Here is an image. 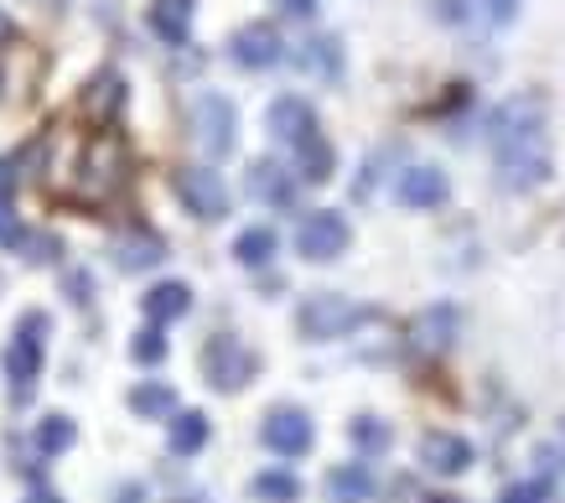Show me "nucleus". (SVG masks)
<instances>
[{"label":"nucleus","instance_id":"obj_1","mask_svg":"<svg viewBox=\"0 0 565 503\" xmlns=\"http://www.w3.org/2000/svg\"><path fill=\"white\" fill-rule=\"evenodd\" d=\"M125 177H130V156H125L119 136L104 130V136L78 141V151L68 156V167L48 182V192L63 197V203H73V208H104L110 197H119Z\"/></svg>","mask_w":565,"mask_h":503},{"label":"nucleus","instance_id":"obj_2","mask_svg":"<svg viewBox=\"0 0 565 503\" xmlns=\"http://www.w3.org/2000/svg\"><path fill=\"white\" fill-rule=\"evenodd\" d=\"M498 167H503V188H540L550 182V151H544L540 120L503 125L498 130Z\"/></svg>","mask_w":565,"mask_h":503},{"label":"nucleus","instance_id":"obj_3","mask_svg":"<svg viewBox=\"0 0 565 503\" xmlns=\"http://www.w3.org/2000/svg\"><path fill=\"white\" fill-rule=\"evenodd\" d=\"M48 333H52L48 312H26L22 322H16L11 343H5V379H11V389H16L22 400L31 395V384H37V374H42V359H48Z\"/></svg>","mask_w":565,"mask_h":503},{"label":"nucleus","instance_id":"obj_4","mask_svg":"<svg viewBox=\"0 0 565 503\" xmlns=\"http://www.w3.org/2000/svg\"><path fill=\"white\" fill-rule=\"evenodd\" d=\"M369 317H374L369 307H354L348 296H332V291H322V296L301 301V312H296V327H301L311 343H328V337H348L354 327H363Z\"/></svg>","mask_w":565,"mask_h":503},{"label":"nucleus","instance_id":"obj_5","mask_svg":"<svg viewBox=\"0 0 565 503\" xmlns=\"http://www.w3.org/2000/svg\"><path fill=\"white\" fill-rule=\"evenodd\" d=\"M255 353L239 343V337L218 333L203 343V374H208L213 389H223V395H234V389H244V384L255 379Z\"/></svg>","mask_w":565,"mask_h":503},{"label":"nucleus","instance_id":"obj_6","mask_svg":"<svg viewBox=\"0 0 565 503\" xmlns=\"http://www.w3.org/2000/svg\"><path fill=\"white\" fill-rule=\"evenodd\" d=\"M234 130H239V115L223 94L192 99V141L203 145L208 156H229L234 151Z\"/></svg>","mask_w":565,"mask_h":503},{"label":"nucleus","instance_id":"obj_7","mask_svg":"<svg viewBox=\"0 0 565 503\" xmlns=\"http://www.w3.org/2000/svg\"><path fill=\"white\" fill-rule=\"evenodd\" d=\"M348 240H354L348 218L332 214V208H317V214H307V218H301V229H296V249H301L307 260H317V265L337 260V255L348 249Z\"/></svg>","mask_w":565,"mask_h":503},{"label":"nucleus","instance_id":"obj_8","mask_svg":"<svg viewBox=\"0 0 565 503\" xmlns=\"http://www.w3.org/2000/svg\"><path fill=\"white\" fill-rule=\"evenodd\" d=\"M177 197H182L188 214L203 218V223L229 218V188H223V177L208 171V167H182L177 171Z\"/></svg>","mask_w":565,"mask_h":503},{"label":"nucleus","instance_id":"obj_9","mask_svg":"<svg viewBox=\"0 0 565 503\" xmlns=\"http://www.w3.org/2000/svg\"><path fill=\"white\" fill-rule=\"evenodd\" d=\"M259 436H265V447L275 456H307L311 441H317V431H311V415H301V410H270L265 415V426H259Z\"/></svg>","mask_w":565,"mask_h":503},{"label":"nucleus","instance_id":"obj_10","mask_svg":"<svg viewBox=\"0 0 565 503\" xmlns=\"http://www.w3.org/2000/svg\"><path fill=\"white\" fill-rule=\"evenodd\" d=\"M229 57H234L239 68H275L285 52H281V31L270 22H249L234 31V42H229Z\"/></svg>","mask_w":565,"mask_h":503},{"label":"nucleus","instance_id":"obj_11","mask_svg":"<svg viewBox=\"0 0 565 503\" xmlns=\"http://www.w3.org/2000/svg\"><path fill=\"white\" fill-rule=\"evenodd\" d=\"M265 125H270V136L285 145H301L317 136V115H311V104L307 99H296V94H285L270 104V115H265Z\"/></svg>","mask_w":565,"mask_h":503},{"label":"nucleus","instance_id":"obj_12","mask_svg":"<svg viewBox=\"0 0 565 503\" xmlns=\"http://www.w3.org/2000/svg\"><path fill=\"white\" fill-rule=\"evenodd\" d=\"M421 462L431 473H441V478H457V473L472 467V447L451 431H431V436H421Z\"/></svg>","mask_w":565,"mask_h":503},{"label":"nucleus","instance_id":"obj_13","mask_svg":"<svg viewBox=\"0 0 565 503\" xmlns=\"http://www.w3.org/2000/svg\"><path fill=\"white\" fill-rule=\"evenodd\" d=\"M249 197L255 203H270V208H291L296 203V177L281 162H255L249 167Z\"/></svg>","mask_w":565,"mask_h":503},{"label":"nucleus","instance_id":"obj_14","mask_svg":"<svg viewBox=\"0 0 565 503\" xmlns=\"http://www.w3.org/2000/svg\"><path fill=\"white\" fill-rule=\"evenodd\" d=\"M447 177L436 167H410L400 177V188H395V197H400L405 208H441L447 203Z\"/></svg>","mask_w":565,"mask_h":503},{"label":"nucleus","instance_id":"obj_15","mask_svg":"<svg viewBox=\"0 0 565 503\" xmlns=\"http://www.w3.org/2000/svg\"><path fill=\"white\" fill-rule=\"evenodd\" d=\"M145 317H151V327H166V322H177V317L192 312V291L182 281H162V286H151L141 296Z\"/></svg>","mask_w":565,"mask_h":503},{"label":"nucleus","instance_id":"obj_16","mask_svg":"<svg viewBox=\"0 0 565 503\" xmlns=\"http://www.w3.org/2000/svg\"><path fill=\"white\" fill-rule=\"evenodd\" d=\"M151 31H156L162 42H171V48H182L192 31V5L188 0H156V5H151Z\"/></svg>","mask_w":565,"mask_h":503},{"label":"nucleus","instance_id":"obj_17","mask_svg":"<svg viewBox=\"0 0 565 503\" xmlns=\"http://www.w3.org/2000/svg\"><path fill=\"white\" fill-rule=\"evenodd\" d=\"M328 493H332V503H369L374 478H369L363 462H348V467H332L328 473Z\"/></svg>","mask_w":565,"mask_h":503},{"label":"nucleus","instance_id":"obj_18","mask_svg":"<svg viewBox=\"0 0 565 503\" xmlns=\"http://www.w3.org/2000/svg\"><path fill=\"white\" fill-rule=\"evenodd\" d=\"M119 104H125V78H119V73H99L94 83L84 89V109H89L94 120H115Z\"/></svg>","mask_w":565,"mask_h":503},{"label":"nucleus","instance_id":"obj_19","mask_svg":"<svg viewBox=\"0 0 565 503\" xmlns=\"http://www.w3.org/2000/svg\"><path fill=\"white\" fill-rule=\"evenodd\" d=\"M296 68L311 73V78H337V73H343V48H337L332 37H311V42H301V52H296Z\"/></svg>","mask_w":565,"mask_h":503},{"label":"nucleus","instance_id":"obj_20","mask_svg":"<svg viewBox=\"0 0 565 503\" xmlns=\"http://www.w3.org/2000/svg\"><path fill=\"white\" fill-rule=\"evenodd\" d=\"M166 441H171L177 456L203 452V447H208V415H203V410H182V415L171 421V436H166Z\"/></svg>","mask_w":565,"mask_h":503},{"label":"nucleus","instance_id":"obj_21","mask_svg":"<svg viewBox=\"0 0 565 503\" xmlns=\"http://www.w3.org/2000/svg\"><path fill=\"white\" fill-rule=\"evenodd\" d=\"M234 260L239 265H249V270H259V265H270L275 260V234L259 223V229H244L234 240Z\"/></svg>","mask_w":565,"mask_h":503},{"label":"nucleus","instance_id":"obj_22","mask_svg":"<svg viewBox=\"0 0 565 503\" xmlns=\"http://www.w3.org/2000/svg\"><path fill=\"white\" fill-rule=\"evenodd\" d=\"M162 240L156 234H136V240H125L115 249V265L119 270H151V265H162Z\"/></svg>","mask_w":565,"mask_h":503},{"label":"nucleus","instance_id":"obj_23","mask_svg":"<svg viewBox=\"0 0 565 503\" xmlns=\"http://www.w3.org/2000/svg\"><path fill=\"white\" fill-rule=\"evenodd\" d=\"M78 441V426H73L68 415H48L42 426H37V452L42 456H63Z\"/></svg>","mask_w":565,"mask_h":503},{"label":"nucleus","instance_id":"obj_24","mask_svg":"<svg viewBox=\"0 0 565 503\" xmlns=\"http://www.w3.org/2000/svg\"><path fill=\"white\" fill-rule=\"evenodd\" d=\"M296 156H301V177L307 182H328L332 177V145L322 136H311V141L296 145Z\"/></svg>","mask_w":565,"mask_h":503},{"label":"nucleus","instance_id":"obj_25","mask_svg":"<svg viewBox=\"0 0 565 503\" xmlns=\"http://www.w3.org/2000/svg\"><path fill=\"white\" fill-rule=\"evenodd\" d=\"M249 488H255L259 503H296L301 499V482L291 478V473H259Z\"/></svg>","mask_w":565,"mask_h":503},{"label":"nucleus","instance_id":"obj_26","mask_svg":"<svg viewBox=\"0 0 565 503\" xmlns=\"http://www.w3.org/2000/svg\"><path fill=\"white\" fill-rule=\"evenodd\" d=\"M171 405H177L171 384H136L130 389V410L136 415H171Z\"/></svg>","mask_w":565,"mask_h":503},{"label":"nucleus","instance_id":"obj_27","mask_svg":"<svg viewBox=\"0 0 565 503\" xmlns=\"http://www.w3.org/2000/svg\"><path fill=\"white\" fill-rule=\"evenodd\" d=\"M348 436H354V447L363 456H378L384 447H389V426H384V421H374V415H358L354 426H348Z\"/></svg>","mask_w":565,"mask_h":503},{"label":"nucleus","instance_id":"obj_28","mask_svg":"<svg viewBox=\"0 0 565 503\" xmlns=\"http://www.w3.org/2000/svg\"><path fill=\"white\" fill-rule=\"evenodd\" d=\"M130 359L136 363H162L166 359V337H162V327H145L136 343H130Z\"/></svg>","mask_w":565,"mask_h":503},{"label":"nucleus","instance_id":"obj_29","mask_svg":"<svg viewBox=\"0 0 565 503\" xmlns=\"http://www.w3.org/2000/svg\"><path fill=\"white\" fill-rule=\"evenodd\" d=\"M477 5H483V16L493 26H509L518 16V0H477Z\"/></svg>","mask_w":565,"mask_h":503},{"label":"nucleus","instance_id":"obj_30","mask_svg":"<svg viewBox=\"0 0 565 503\" xmlns=\"http://www.w3.org/2000/svg\"><path fill=\"white\" fill-rule=\"evenodd\" d=\"M26 240V229H22V218L11 214L5 203H0V244H22Z\"/></svg>","mask_w":565,"mask_h":503},{"label":"nucleus","instance_id":"obj_31","mask_svg":"<svg viewBox=\"0 0 565 503\" xmlns=\"http://www.w3.org/2000/svg\"><path fill=\"white\" fill-rule=\"evenodd\" d=\"M550 493H544V482H518V488H509L503 493V503H544Z\"/></svg>","mask_w":565,"mask_h":503},{"label":"nucleus","instance_id":"obj_32","mask_svg":"<svg viewBox=\"0 0 565 503\" xmlns=\"http://www.w3.org/2000/svg\"><path fill=\"white\" fill-rule=\"evenodd\" d=\"M11 188H16V167L0 162V203H11Z\"/></svg>","mask_w":565,"mask_h":503},{"label":"nucleus","instance_id":"obj_33","mask_svg":"<svg viewBox=\"0 0 565 503\" xmlns=\"http://www.w3.org/2000/svg\"><path fill=\"white\" fill-rule=\"evenodd\" d=\"M281 11H285V16H311V11H317V0H281Z\"/></svg>","mask_w":565,"mask_h":503},{"label":"nucleus","instance_id":"obj_34","mask_svg":"<svg viewBox=\"0 0 565 503\" xmlns=\"http://www.w3.org/2000/svg\"><path fill=\"white\" fill-rule=\"evenodd\" d=\"M68 291L73 301H89V275H68Z\"/></svg>","mask_w":565,"mask_h":503},{"label":"nucleus","instance_id":"obj_35","mask_svg":"<svg viewBox=\"0 0 565 503\" xmlns=\"http://www.w3.org/2000/svg\"><path fill=\"white\" fill-rule=\"evenodd\" d=\"M26 503H63V499H57V493H48V488H31V499H26Z\"/></svg>","mask_w":565,"mask_h":503},{"label":"nucleus","instance_id":"obj_36","mask_svg":"<svg viewBox=\"0 0 565 503\" xmlns=\"http://www.w3.org/2000/svg\"><path fill=\"white\" fill-rule=\"evenodd\" d=\"M425 503H451V499H425Z\"/></svg>","mask_w":565,"mask_h":503},{"label":"nucleus","instance_id":"obj_37","mask_svg":"<svg viewBox=\"0 0 565 503\" xmlns=\"http://www.w3.org/2000/svg\"><path fill=\"white\" fill-rule=\"evenodd\" d=\"M42 5H57V0H42Z\"/></svg>","mask_w":565,"mask_h":503},{"label":"nucleus","instance_id":"obj_38","mask_svg":"<svg viewBox=\"0 0 565 503\" xmlns=\"http://www.w3.org/2000/svg\"><path fill=\"white\" fill-rule=\"evenodd\" d=\"M561 431H565V426H561Z\"/></svg>","mask_w":565,"mask_h":503}]
</instances>
